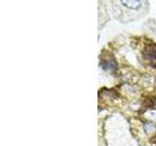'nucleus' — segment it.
<instances>
[{"label": "nucleus", "mask_w": 156, "mask_h": 146, "mask_svg": "<svg viewBox=\"0 0 156 146\" xmlns=\"http://www.w3.org/2000/svg\"><path fill=\"white\" fill-rule=\"evenodd\" d=\"M115 18L128 23L144 15L147 10L146 0H112Z\"/></svg>", "instance_id": "1"}, {"label": "nucleus", "mask_w": 156, "mask_h": 146, "mask_svg": "<svg viewBox=\"0 0 156 146\" xmlns=\"http://www.w3.org/2000/svg\"><path fill=\"white\" fill-rule=\"evenodd\" d=\"M144 57L145 60L150 61H156V45L155 44H148L144 50Z\"/></svg>", "instance_id": "2"}, {"label": "nucleus", "mask_w": 156, "mask_h": 146, "mask_svg": "<svg viewBox=\"0 0 156 146\" xmlns=\"http://www.w3.org/2000/svg\"><path fill=\"white\" fill-rule=\"evenodd\" d=\"M101 66L105 70H115L117 64L113 60H102L101 61Z\"/></svg>", "instance_id": "3"}]
</instances>
